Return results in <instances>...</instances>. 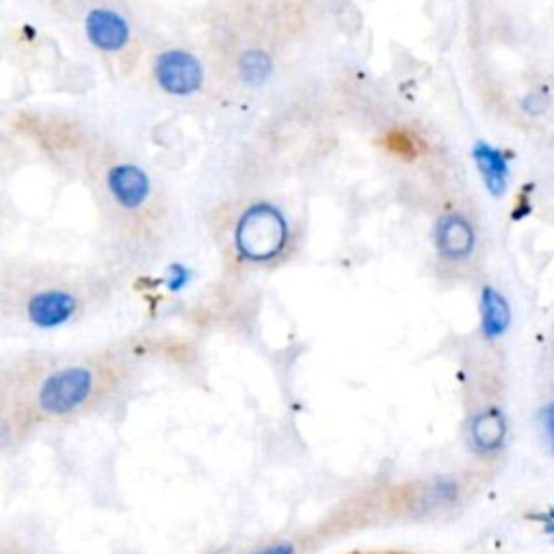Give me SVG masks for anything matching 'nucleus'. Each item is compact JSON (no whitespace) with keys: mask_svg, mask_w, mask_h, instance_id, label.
I'll return each instance as SVG.
<instances>
[{"mask_svg":"<svg viewBox=\"0 0 554 554\" xmlns=\"http://www.w3.org/2000/svg\"><path fill=\"white\" fill-rule=\"evenodd\" d=\"M472 158L483 178L487 193L492 197H503L509 187V161L505 152L494 148L487 141H477L472 145Z\"/></svg>","mask_w":554,"mask_h":554,"instance_id":"1a4fd4ad","label":"nucleus"},{"mask_svg":"<svg viewBox=\"0 0 554 554\" xmlns=\"http://www.w3.org/2000/svg\"><path fill=\"white\" fill-rule=\"evenodd\" d=\"M481 334L485 340L503 338L511 327V308L507 297L494 286H483L479 297Z\"/></svg>","mask_w":554,"mask_h":554,"instance_id":"9d476101","label":"nucleus"},{"mask_svg":"<svg viewBox=\"0 0 554 554\" xmlns=\"http://www.w3.org/2000/svg\"><path fill=\"white\" fill-rule=\"evenodd\" d=\"M290 245V223L271 202L247 206L234 228V249L241 260L252 265H269Z\"/></svg>","mask_w":554,"mask_h":554,"instance_id":"f03ea898","label":"nucleus"},{"mask_svg":"<svg viewBox=\"0 0 554 554\" xmlns=\"http://www.w3.org/2000/svg\"><path fill=\"white\" fill-rule=\"evenodd\" d=\"M239 74L247 85L267 83L273 74V59L260 48H247L239 59Z\"/></svg>","mask_w":554,"mask_h":554,"instance_id":"9b49d317","label":"nucleus"},{"mask_svg":"<svg viewBox=\"0 0 554 554\" xmlns=\"http://www.w3.org/2000/svg\"><path fill=\"white\" fill-rule=\"evenodd\" d=\"M537 420H539V427H542V433H544L550 453L554 455V401L546 403L542 410H539Z\"/></svg>","mask_w":554,"mask_h":554,"instance_id":"ddd939ff","label":"nucleus"},{"mask_svg":"<svg viewBox=\"0 0 554 554\" xmlns=\"http://www.w3.org/2000/svg\"><path fill=\"white\" fill-rule=\"evenodd\" d=\"M546 533H548V535H554V522L546 524Z\"/></svg>","mask_w":554,"mask_h":554,"instance_id":"f3484780","label":"nucleus"},{"mask_svg":"<svg viewBox=\"0 0 554 554\" xmlns=\"http://www.w3.org/2000/svg\"><path fill=\"white\" fill-rule=\"evenodd\" d=\"M104 191L120 213L141 215L154 202V180L133 161H113L104 169Z\"/></svg>","mask_w":554,"mask_h":554,"instance_id":"20e7f679","label":"nucleus"},{"mask_svg":"<svg viewBox=\"0 0 554 554\" xmlns=\"http://www.w3.org/2000/svg\"><path fill=\"white\" fill-rule=\"evenodd\" d=\"M191 282V271L184 265H171L167 271V288L171 293H178Z\"/></svg>","mask_w":554,"mask_h":554,"instance_id":"4468645a","label":"nucleus"},{"mask_svg":"<svg viewBox=\"0 0 554 554\" xmlns=\"http://www.w3.org/2000/svg\"><path fill=\"white\" fill-rule=\"evenodd\" d=\"M72 273L59 269H35V282H29L22 297L26 321L35 329H59L72 323L83 308V286Z\"/></svg>","mask_w":554,"mask_h":554,"instance_id":"f257e3e1","label":"nucleus"},{"mask_svg":"<svg viewBox=\"0 0 554 554\" xmlns=\"http://www.w3.org/2000/svg\"><path fill=\"white\" fill-rule=\"evenodd\" d=\"M468 442L474 453L492 457L503 451L507 444V416L498 407H485L470 418Z\"/></svg>","mask_w":554,"mask_h":554,"instance_id":"6e6552de","label":"nucleus"},{"mask_svg":"<svg viewBox=\"0 0 554 554\" xmlns=\"http://www.w3.org/2000/svg\"><path fill=\"white\" fill-rule=\"evenodd\" d=\"M457 498H459V483L448 477H442L431 483L429 494H427V503L444 507V505L457 503Z\"/></svg>","mask_w":554,"mask_h":554,"instance_id":"f8f14e48","label":"nucleus"},{"mask_svg":"<svg viewBox=\"0 0 554 554\" xmlns=\"http://www.w3.org/2000/svg\"><path fill=\"white\" fill-rule=\"evenodd\" d=\"M96 375L85 364L61 366L42 379L35 401L46 416H70L94 397Z\"/></svg>","mask_w":554,"mask_h":554,"instance_id":"7ed1b4c3","label":"nucleus"},{"mask_svg":"<svg viewBox=\"0 0 554 554\" xmlns=\"http://www.w3.org/2000/svg\"><path fill=\"white\" fill-rule=\"evenodd\" d=\"M83 29L87 42L96 50L104 52V55H117V52H122L130 44V37H133L130 22L120 11H115L111 7L89 9Z\"/></svg>","mask_w":554,"mask_h":554,"instance_id":"423d86ee","label":"nucleus"},{"mask_svg":"<svg viewBox=\"0 0 554 554\" xmlns=\"http://www.w3.org/2000/svg\"><path fill=\"white\" fill-rule=\"evenodd\" d=\"M152 76L156 87L171 98H191L200 94L206 81L202 61L184 48H167L158 52L152 65Z\"/></svg>","mask_w":554,"mask_h":554,"instance_id":"39448f33","label":"nucleus"},{"mask_svg":"<svg viewBox=\"0 0 554 554\" xmlns=\"http://www.w3.org/2000/svg\"><path fill=\"white\" fill-rule=\"evenodd\" d=\"M433 245L438 249L440 258L448 262L468 260L477 247V230L470 219L461 213H446L433 228Z\"/></svg>","mask_w":554,"mask_h":554,"instance_id":"0eeeda50","label":"nucleus"},{"mask_svg":"<svg viewBox=\"0 0 554 554\" xmlns=\"http://www.w3.org/2000/svg\"><path fill=\"white\" fill-rule=\"evenodd\" d=\"M524 111H529L531 115H542L548 109V94H531L526 96L522 102Z\"/></svg>","mask_w":554,"mask_h":554,"instance_id":"2eb2a0df","label":"nucleus"},{"mask_svg":"<svg viewBox=\"0 0 554 554\" xmlns=\"http://www.w3.org/2000/svg\"><path fill=\"white\" fill-rule=\"evenodd\" d=\"M252 554H295V546L290 542H277V544H271V546H265L260 548Z\"/></svg>","mask_w":554,"mask_h":554,"instance_id":"dca6fc26","label":"nucleus"}]
</instances>
